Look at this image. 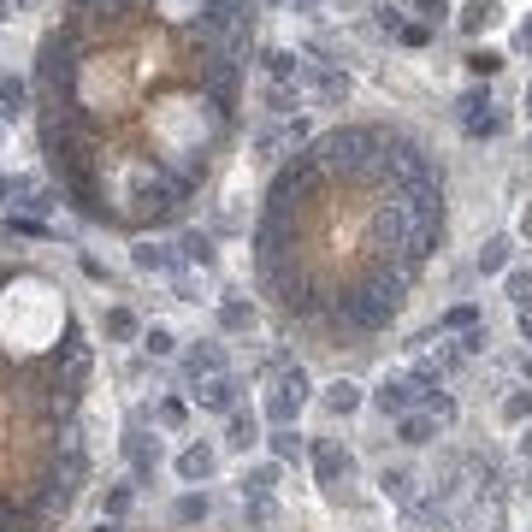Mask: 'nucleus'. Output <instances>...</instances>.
Returning <instances> with one entry per match:
<instances>
[{"mask_svg": "<svg viewBox=\"0 0 532 532\" xmlns=\"http://www.w3.org/2000/svg\"><path fill=\"white\" fill-rule=\"evenodd\" d=\"M308 391H314V385H308L302 367H278V373H272V391H266V420H272V426H296Z\"/></svg>", "mask_w": 532, "mask_h": 532, "instance_id": "f03ea898", "label": "nucleus"}, {"mask_svg": "<svg viewBox=\"0 0 532 532\" xmlns=\"http://www.w3.org/2000/svg\"><path fill=\"white\" fill-rule=\"evenodd\" d=\"M515 48H521V54H532V18L521 24V30H515Z\"/></svg>", "mask_w": 532, "mask_h": 532, "instance_id": "49530a36", "label": "nucleus"}, {"mask_svg": "<svg viewBox=\"0 0 532 532\" xmlns=\"http://www.w3.org/2000/svg\"><path fill=\"white\" fill-rule=\"evenodd\" d=\"M503 420L509 426H532V391H509L503 397Z\"/></svg>", "mask_w": 532, "mask_h": 532, "instance_id": "473e14b6", "label": "nucleus"}, {"mask_svg": "<svg viewBox=\"0 0 532 532\" xmlns=\"http://www.w3.org/2000/svg\"><path fill=\"white\" fill-rule=\"evenodd\" d=\"M255 60H261L266 83H302V66H308V60H302L296 48H261Z\"/></svg>", "mask_w": 532, "mask_h": 532, "instance_id": "9b49d317", "label": "nucleus"}, {"mask_svg": "<svg viewBox=\"0 0 532 532\" xmlns=\"http://www.w3.org/2000/svg\"><path fill=\"white\" fill-rule=\"evenodd\" d=\"M420 402H426V414H432L438 426H456V414H462V408H456V397H450V391H432V397H420Z\"/></svg>", "mask_w": 532, "mask_h": 532, "instance_id": "c9c22d12", "label": "nucleus"}, {"mask_svg": "<svg viewBox=\"0 0 532 532\" xmlns=\"http://www.w3.org/2000/svg\"><path fill=\"white\" fill-rule=\"evenodd\" d=\"M0 201H6V172H0Z\"/></svg>", "mask_w": 532, "mask_h": 532, "instance_id": "3c124183", "label": "nucleus"}, {"mask_svg": "<svg viewBox=\"0 0 532 532\" xmlns=\"http://www.w3.org/2000/svg\"><path fill=\"white\" fill-rule=\"evenodd\" d=\"M397 438L408 444V450H420V444H432V438H438V420H432L426 408H420V414H402V420H397Z\"/></svg>", "mask_w": 532, "mask_h": 532, "instance_id": "6ab92c4d", "label": "nucleus"}, {"mask_svg": "<svg viewBox=\"0 0 532 532\" xmlns=\"http://www.w3.org/2000/svg\"><path fill=\"white\" fill-rule=\"evenodd\" d=\"M473 326H479V308H473V302H456V308L438 320V332H473Z\"/></svg>", "mask_w": 532, "mask_h": 532, "instance_id": "f704fd0d", "label": "nucleus"}, {"mask_svg": "<svg viewBox=\"0 0 532 532\" xmlns=\"http://www.w3.org/2000/svg\"><path fill=\"white\" fill-rule=\"evenodd\" d=\"M148 6L160 12V24H172V30H190V24H196L213 0H148Z\"/></svg>", "mask_w": 532, "mask_h": 532, "instance_id": "dca6fc26", "label": "nucleus"}, {"mask_svg": "<svg viewBox=\"0 0 532 532\" xmlns=\"http://www.w3.org/2000/svg\"><path fill=\"white\" fill-rule=\"evenodd\" d=\"M6 201H12V213H48V207H54V190H42V184H36V172H12V178H6Z\"/></svg>", "mask_w": 532, "mask_h": 532, "instance_id": "423d86ee", "label": "nucleus"}, {"mask_svg": "<svg viewBox=\"0 0 532 532\" xmlns=\"http://www.w3.org/2000/svg\"><path fill=\"white\" fill-rule=\"evenodd\" d=\"M485 107H491V83H473V89H462V95H456V113H462V119L485 113Z\"/></svg>", "mask_w": 532, "mask_h": 532, "instance_id": "72a5a7b5", "label": "nucleus"}, {"mask_svg": "<svg viewBox=\"0 0 532 532\" xmlns=\"http://www.w3.org/2000/svg\"><path fill=\"white\" fill-rule=\"evenodd\" d=\"M12 12H18V6H12V0H0V24H6V18H12Z\"/></svg>", "mask_w": 532, "mask_h": 532, "instance_id": "8fccbe9b", "label": "nucleus"}, {"mask_svg": "<svg viewBox=\"0 0 532 532\" xmlns=\"http://www.w3.org/2000/svg\"><path fill=\"white\" fill-rule=\"evenodd\" d=\"M379 491H385L391 503H408V509H414V479H408V467H385V473H379Z\"/></svg>", "mask_w": 532, "mask_h": 532, "instance_id": "bb28decb", "label": "nucleus"}, {"mask_svg": "<svg viewBox=\"0 0 532 532\" xmlns=\"http://www.w3.org/2000/svg\"><path fill=\"white\" fill-rule=\"evenodd\" d=\"M296 101H302V83H266L261 89V107L272 119H296Z\"/></svg>", "mask_w": 532, "mask_h": 532, "instance_id": "f3484780", "label": "nucleus"}, {"mask_svg": "<svg viewBox=\"0 0 532 532\" xmlns=\"http://www.w3.org/2000/svg\"><path fill=\"white\" fill-rule=\"evenodd\" d=\"M0 148H6V125H0Z\"/></svg>", "mask_w": 532, "mask_h": 532, "instance_id": "864d4df0", "label": "nucleus"}, {"mask_svg": "<svg viewBox=\"0 0 532 532\" xmlns=\"http://www.w3.org/2000/svg\"><path fill=\"white\" fill-rule=\"evenodd\" d=\"M521 107H527V119H532V77H527V89H521Z\"/></svg>", "mask_w": 532, "mask_h": 532, "instance_id": "09e8293b", "label": "nucleus"}, {"mask_svg": "<svg viewBox=\"0 0 532 532\" xmlns=\"http://www.w3.org/2000/svg\"><path fill=\"white\" fill-rule=\"evenodd\" d=\"M184 373H190V379H219V373H225V349H219V343H196V349H184Z\"/></svg>", "mask_w": 532, "mask_h": 532, "instance_id": "2eb2a0df", "label": "nucleus"}, {"mask_svg": "<svg viewBox=\"0 0 532 532\" xmlns=\"http://www.w3.org/2000/svg\"><path fill=\"white\" fill-rule=\"evenodd\" d=\"M527 154H532V136H527Z\"/></svg>", "mask_w": 532, "mask_h": 532, "instance_id": "6e6d98bb", "label": "nucleus"}, {"mask_svg": "<svg viewBox=\"0 0 532 532\" xmlns=\"http://www.w3.org/2000/svg\"><path fill=\"white\" fill-rule=\"evenodd\" d=\"M408 6H414V24H426V30H438V24H450V12H456L450 0H408Z\"/></svg>", "mask_w": 532, "mask_h": 532, "instance_id": "c756f323", "label": "nucleus"}, {"mask_svg": "<svg viewBox=\"0 0 532 532\" xmlns=\"http://www.w3.org/2000/svg\"><path fill=\"white\" fill-rule=\"evenodd\" d=\"M213 473H219V450L213 444H184L178 450V479L184 485H207Z\"/></svg>", "mask_w": 532, "mask_h": 532, "instance_id": "9d476101", "label": "nucleus"}, {"mask_svg": "<svg viewBox=\"0 0 532 532\" xmlns=\"http://www.w3.org/2000/svg\"><path fill=\"white\" fill-rule=\"evenodd\" d=\"M527 379H532V355H527Z\"/></svg>", "mask_w": 532, "mask_h": 532, "instance_id": "5fc2aeb1", "label": "nucleus"}, {"mask_svg": "<svg viewBox=\"0 0 532 532\" xmlns=\"http://www.w3.org/2000/svg\"><path fill=\"white\" fill-rule=\"evenodd\" d=\"M361 402H367V391H361L355 379H332V385H326V397H320V408L337 414V420H349V414H361Z\"/></svg>", "mask_w": 532, "mask_h": 532, "instance_id": "f8f14e48", "label": "nucleus"}, {"mask_svg": "<svg viewBox=\"0 0 532 532\" xmlns=\"http://www.w3.org/2000/svg\"><path fill=\"white\" fill-rule=\"evenodd\" d=\"M509 261H515V237H485V249L473 255L479 278H503V272H509Z\"/></svg>", "mask_w": 532, "mask_h": 532, "instance_id": "ddd939ff", "label": "nucleus"}, {"mask_svg": "<svg viewBox=\"0 0 532 532\" xmlns=\"http://www.w3.org/2000/svg\"><path fill=\"white\" fill-rule=\"evenodd\" d=\"M373 24H379L385 36H402V24H408V12H402L397 0H373Z\"/></svg>", "mask_w": 532, "mask_h": 532, "instance_id": "7c9ffc66", "label": "nucleus"}, {"mask_svg": "<svg viewBox=\"0 0 532 532\" xmlns=\"http://www.w3.org/2000/svg\"><path fill=\"white\" fill-rule=\"evenodd\" d=\"M515 450H521V462H532V426H521V444Z\"/></svg>", "mask_w": 532, "mask_h": 532, "instance_id": "de8ad7c7", "label": "nucleus"}, {"mask_svg": "<svg viewBox=\"0 0 532 532\" xmlns=\"http://www.w3.org/2000/svg\"><path fill=\"white\" fill-rule=\"evenodd\" d=\"M101 326H107L113 343H131V337H136V314H131V308H107V320H101Z\"/></svg>", "mask_w": 532, "mask_h": 532, "instance_id": "2f4dec72", "label": "nucleus"}, {"mask_svg": "<svg viewBox=\"0 0 532 532\" xmlns=\"http://www.w3.org/2000/svg\"><path fill=\"white\" fill-rule=\"evenodd\" d=\"M515 237H521V243H532V201L521 207V219H515Z\"/></svg>", "mask_w": 532, "mask_h": 532, "instance_id": "c03bdc74", "label": "nucleus"}, {"mask_svg": "<svg viewBox=\"0 0 532 532\" xmlns=\"http://www.w3.org/2000/svg\"><path fill=\"white\" fill-rule=\"evenodd\" d=\"M503 24V0H462L456 6V30H462L467 42H479L485 30H497Z\"/></svg>", "mask_w": 532, "mask_h": 532, "instance_id": "0eeeda50", "label": "nucleus"}, {"mask_svg": "<svg viewBox=\"0 0 532 532\" xmlns=\"http://www.w3.org/2000/svg\"><path fill=\"white\" fill-rule=\"evenodd\" d=\"M131 266H136V272H154V278H184V255H178V243H136Z\"/></svg>", "mask_w": 532, "mask_h": 532, "instance_id": "39448f33", "label": "nucleus"}, {"mask_svg": "<svg viewBox=\"0 0 532 532\" xmlns=\"http://www.w3.org/2000/svg\"><path fill=\"white\" fill-rule=\"evenodd\" d=\"M0 231H6V237H54L42 219H24V213H6V225H0Z\"/></svg>", "mask_w": 532, "mask_h": 532, "instance_id": "e433bc0d", "label": "nucleus"}, {"mask_svg": "<svg viewBox=\"0 0 532 532\" xmlns=\"http://www.w3.org/2000/svg\"><path fill=\"white\" fill-rule=\"evenodd\" d=\"M24 113H30V83L6 71V77H0V125H18Z\"/></svg>", "mask_w": 532, "mask_h": 532, "instance_id": "4468645a", "label": "nucleus"}, {"mask_svg": "<svg viewBox=\"0 0 532 532\" xmlns=\"http://www.w3.org/2000/svg\"><path fill=\"white\" fill-rule=\"evenodd\" d=\"M284 142H290V154L308 148V142H314V119H284Z\"/></svg>", "mask_w": 532, "mask_h": 532, "instance_id": "4c0bfd02", "label": "nucleus"}, {"mask_svg": "<svg viewBox=\"0 0 532 532\" xmlns=\"http://www.w3.org/2000/svg\"><path fill=\"white\" fill-rule=\"evenodd\" d=\"M302 89H308L320 107H349V95H355V77L337 66V60H308V66H302Z\"/></svg>", "mask_w": 532, "mask_h": 532, "instance_id": "7ed1b4c3", "label": "nucleus"}, {"mask_svg": "<svg viewBox=\"0 0 532 532\" xmlns=\"http://www.w3.org/2000/svg\"><path fill=\"white\" fill-rule=\"evenodd\" d=\"M397 42H402V48H414V54H420V48H432V30L408 18V24H402V36H397Z\"/></svg>", "mask_w": 532, "mask_h": 532, "instance_id": "ea45409f", "label": "nucleus"}, {"mask_svg": "<svg viewBox=\"0 0 532 532\" xmlns=\"http://www.w3.org/2000/svg\"><path fill=\"white\" fill-rule=\"evenodd\" d=\"M278 467L284 462H261L243 473V497H272V485H278Z\"/></svg>", "mask_w": 532, "mask_h": 532, "instance_id": "cd10ccee", "label": "nucleus"}, {"mask_svg": "<svg viewBox=\"0 0 532 532\" xmlns=\"http://www.w3.org/2000/svg\"><path fill=\"white\" fill-rule=\"evenodd\" d=\"M485 343H491V337L473 326V332H462V355H485Z\"/></svg>", "mask_w": 532, "mask_h": 532, "instance_id": "79ce46f5", "label": "nucleus"}, {"mask_svg": "<svg viewBox=\"0 0 532 532\" xmlns=\"http://www.w3.org/2000/svg\"><path fill=\"white\" fill-rule=\"evenodd\" d=\"M462 131L473 136V142H491V136H503V131H509V119H503L497 107H485V113H473V119H462Z\"/></svg>", "mask_w": 532, "mask_h": 532, "instance_id": "a878e982", "label": "nucleus"}, {"mask_svg": "<svg viewBox=\"0 0 532 532\" xmlns=\"http://www.w3.org/2000/svg\"><path fill=\"white\" fill-rule=\"evenodd\" d=\"M154 420H160V426H172V432H178V426H184V420H190V408H184V402H178V397H166V402H160V408H154Z\"/></svg>", "mask_w": 532, "mask_h": 532, "instance_id": "58836bf2", "label": "nucleus"}, {"mask_svg": "<svg viewBox=\"0 0 532 532\" xmlns=\"http://www.w3.org/2000/svg\"><path fill=\"white\" fill-rule=\"evenodd\" d=\"M142 349H148L154 361H172V355H178V337H172V326H148V332H142Z\"/></svg>", "mask_w": 532, "mask_h": 532, "instance_id": "c85d7f7f", "label": "nucleus"}, {"mask_svg": "<svg viewBox=\"0 0 532 532\" xmlns=\"http://www.w3.org/2000/svg\"><path fill=\"white\" fill-rule=\"evenodd\" d=\"M266 450H272V462H302L308 444H302L296 426H272V432H266Z\"/></svg>", "mask_w": 532, "mask_h": 532, "instance_id": "aec40b11", "label": "nucleus"}, {"mask_svg": "<svg viewBox=\"0 0 532 532\" xmlns=\"http://www.w3.org/2000/svg\"><path fill=\"white\" fill-rule=\"evenodd\" d=\"M225 444H231V450H255V444H261V420L243 414V408L225 414Z\"/></svg>", "mask_w": 532, "mask_h": 532, "instance_id": "a211bd4d", "label": "nucleus"}, {"mask_svg": "<svg viewBox=\"0 0 532 532\" xmlns=\"http://www.w3.org/2000/svg\"><path fill=\"white\" fill-rule=\"evenodd\" d=\"M373 408L385 414V420H402V414H414V402H420V391H414V379H385L379 391H373Z\"/></svg>", "mask_w": 532, "mask_h": 532, "instance_id": "1a4fd4ad", "label": "nucleus"}, {"mask_svg": "<svg viewBox=\"0 0 532 532\" xmlns=\"http://www.w3.org/2000/svg\"><path fill=\"white\" fill-rule=\"evenodd\" d=\"M503 296L515 302V314L532 308V266H509V272H503Z\"/></svg>", "mask_w": 532, "mask_h": 532, "instance_id": "393cba45", "label": "nucleus"}, {"mask_svg": "<svg viewBox=\"0 0 532 532\" xmlns=\"http://www.w3.org/2000/svg\"><path fill=\"white\" fill-rule=\"evenodd\" d=\"M320 6H326V0H290V12H296V18H320Z\"/></svg>", "mask_w": 532, "mask_h": 532, "instance_id": "37998d69", "label": "nucleus"}, {"mask_svg": "<svg viewBox=\"0 0 532 532\" xmlns=\"http://www.w3.org/2000/svg\"><path fill=\"white\" fill-rule=\"evenodd\" d=\"M515 332H521V343H532V308H521V314H515Z\"/></svg>", "mask_w": 532, "mask_h": 532, "instance_id": "a18cd8bd", "label": "nucleus"}, {"mask_svg": "<svg viewBox=\"0 0 532 532\" xmlns=\"http://www.w3.org/2000/svg\"><path fill=\"white\" fill-rule=\"evenodd\" d=\"M308 456H314V467H320V485H326V491H337L343 479H355V456H349L343 444H332V438H314Z\"/></svg>", "mask_w": 532, "mask_h": 532, "instance_id": "20e7f679", "label": "nucleus"}, {"mask_svg": "<svg viewBox=\"0 0 532 532\" xmlns=\"http://www.w3.org/2000/svg\"><path fill=\"white\" fill-rule=\"evenodd\" d=\"M207 515H213V503H207V491H184V497L172 503V521H178V527H201Z\"/></svg>", "mask_w": 532, "mask_h": 532, "instance_id": "412c9836", "label": "nucleus"}, {"mask_svg": "<svg viewBox=\"0 0 532 532\" xmlns=\"http://www.w3.org/2000/svg\"><path fill=\"white\" fill-rule=\"evenodd\" d=\"M462 66H467V77H473V83H491V77L503 71V54H497V48H467Z\"/></svg>", "mask_w": 532, "mask_h": 532, "instance_id": "4be33fe9", "label": "nucleus"}, {"mask_svg": "<svg viewBox=\"0 0 532 532\" xmlns=\"http://www.w3.org/2000/svg\"><path fill=\"white\" fill-rule=\"evenodd\" d=\"M243 71L249 66H231V60H196V89L219 113L237 119V107H243Z\"/></svg>", "mask_w": 532, "mask_h": 532, "instance_id": "f257e3e1", "label": "nucleus"}, {"mask_svg": "<svg viewBox=\"0 0 532 532\" xmlns=\"http://www.w3.org/2000/svg\"><path fill=\"white\" fill-rule=\"evenodd\" d=\"M201 414H237V379L231 373H219V379H201L196 391H190Z\"/></svg>", "mask_w": 532, "mask_h": 532, "instance_id": "6e6552de", "label": "nucleus"}, {"mask_svg": "<svg viewBox=\"0 0 532 532\" xmlns=\"http://www.w3.org/2000/svg\"><path fill=\"white\" fill-rule=\"evenodd\" d=\"M178 255H184V266H213V261H219L207 231H184V237H178Z\"/></svg>", "mask_w": 532, "mask_h": 532, "instance_id": "5701e85b", "label": "nucleus"}, {"mask_svg": "<svg viewBox=\"0 0 532 532\" xmlns=\"http://www.w3.org/2000/svg\"><path fill=\"white\" fill-rule=\"evenodd\" d=\"M266 6H290V0H266Z\"/></svg>", "mask_w": 532, "mask_h": 532, "instance_id": "603ef678", "label": "nucleus"}, {"mask_svg": "<svg viewBox=\"0 0 532 532\" xmlns=\"http://www.w3.org/2000/svg\"><path fill=\"white\" fill-rule=\"evenodd\" d=\"M119 515H131V485H113L107 491V521H119Z\"/></svg>", "mask_w": 532, "mask_h": 532, "instance_id": "a19ab883", "label": "nucleus"}, {"mask_svg": "<svg viewBox=\"0 0 532 532\" xmlns=\"http://www.w3.org/2000/svg\"><path fill=\"white\" fill-rule=\"evenodd\" d=\"M219 326H225V332H249V326H255V302L225 296V302H219Z\"/></svg>", "mask_w": 532, "mask_h": 532, "instance_id": "b1692460", "label": "nucleus"}]
</instances>
